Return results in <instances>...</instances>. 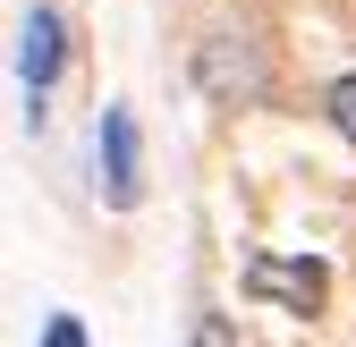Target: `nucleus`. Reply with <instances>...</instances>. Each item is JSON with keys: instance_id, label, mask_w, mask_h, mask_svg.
<instances>
[{"instance_id": "nucleus-4", "label": "nucleus", "mask_w": 356, "mask_h": 347, "mask_svg": "<svg viewBox=\"0 0 356 347\" xmlns=\"http://www.w3.org/2000/svg\"><path fill=\"white\" fill-rule=\"evenodd\" d=\"M254 296H280L289 314H323V296H331V271L323 263H254L246 271Z\"/></svg>"}, {"instance_id": "nucleus-1", "label": "nucleus", "mask_w": 356, "mask_h": 347, "mask_svg": "<svg viewBox=\"0 0 356 347\" xmlns=\"http://www.w3.org/2000/svg\"><path fill=\"white\" fill-rule=\"evenodd\" d=\"M187 76H195L204 102H220V110H254L263 94H272V51H263L254 26H204L195 51H187Z\"/></svg>"}, {"instance_id": "nucleus-2", "label": "nucleus", "mask_w": 356, "mask_h": 347, "mask_svg": "<svg viewBox=\"0 0 356 347\" xmlns=\"http://www.w3.org/2000/svg\"><path fill=\"white\" fill-rule=\"evenodd\" d=\"M60 68H68V17L51 9V0H34V9L17 17V85H26V127H42L51 110V85H60Z\"/></svg>"}, {"instance_id": "nucleus-5", "label": "nucleus", "mask_w": 356, "mask_h": 347, "mask_svg": "<svg viewBox=\"0 0 356 347\" xmlns=\"http://www.w3.org/2000/svg\"><path fill=\"white\" fill-rule=\"evenodd\" d=\"M323 119H331V136H339V144H356V68L323 85Z\"/></svg>"}, {"instance_id": "nucleus-7", "label": "nucleus", "mask_w": 356, "mask_h": 347, "mask_svg": "<svg viewBox=\"0 0 356 347\" xmlns=\"http://www.w3.org/2000/svg\"><path fill=\"white\" fill-rule=\"evenodd\" d=\"M42 347H85V322L76 314H51V322H42Z\"/></svg>"}, {"instance_id": "nucleus-6", "label": "nucleus", "mask_w": 356, "mask_h": 347, "mask_svg": "<svg viewBox=\"0 0 356 347\" xmlns=\"http://www.w3.org/2000/svg\"><path fill=\"white\" fill-rule=\"evenodd\" d=\"M187 347H238V322L229 314H195V339Z\"/></svg>"}, {"instance_id": "nucleus-3", "label": "nucleus", "mask_w": 356, "mask_h": 347, "mask_svg": "<svg viewBox=\"0 0 356 347\" xmlns=\"http://www.w3.org/2000/svg\"><path fill=\"white\" fill-rule=\"evenodd\" d=\"M102 203L111 212H136L145 203V153H136V110L127 102H102Z\"/></svg>"}]
</instances>
